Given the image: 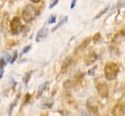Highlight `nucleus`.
<instances>
[{"instance_id":"nucleus-1","label":"nucleus","mask_w":125,"mask_h":116,"mask_svg":"<svg viewBox=\"0 0 125 116\" xmlns=\"http://www.w3.org/2000/svg\"><path fill=\"white\" fill-rule=\"evenodd\" d=\"M119 73V66L114 62H107L104 66V76L107 80H114Z\"/></svg>"},{"instance_id":"nucleus-2","label":"nucleus","mask_w":125,"mask_h":116,"mask_svg":"<svg viewBox=\"0 0 125 116\" xmlns=\"http://www.w3.org/2000/svg\"><path fill=\"white\" fill-rule=\"evenodd\" d=\"M37 16L36 10L32 5H26L22 10V19L25 22H31Z\"/></svg>"},{"instance_id":"nucleus-3","label":"nucleus","mask_w":125,"mask_h":116,"mask_svg":"<svg viewBox=\"0 0 125 116\" xmlns=\"http://www.w3.org/2000/svg\"><path fill=\"white\" fill-rule=\"evenodd\" d=\"M10 28H11V32L14 35H17L19 33L21 32L22 30V24L21 21V19L19 17H15L13 18V19L10 22Z\"/></svg>"},{"instance_id":"nucleus-4","label":"nucleus","mask_w":125,"mask_h":116,"mask_svg":"<svg viewBox=\"0 0 125 116\" xmlns=\"http://www.w3.org/2000/svg\"><path fill=\"white\" fill-rule=\"evenodd\" d=\"M96 89H97V92L100 97H106L108 96V88L104 82H98L96 84Z\"/></svg>"},{"instance_id":"nucleus-5","label":"nucleus","mask_w":125,"mask_h":116,"mask_svg":"<svg viewBox=\"0 0 125 116\" xmlns=\"http://www.w3.org/2000/svg\"><path fill=\"white\" fill-rule=\"evenodd\" d=\"M112 114L113 115H123L125 114V105L122 103H117L114 105L113 109H112Z\"/></svg>"},{"instance_id":"nucleus-6","label":"nucleus","mask_w":125,"mask_h":116,"mask_svg":"<svg viewBox=\"0 0 125 116\" xmlns=\"http://www.w3.org/2000/svg\"><path fill=\"white\" fill-rule=\"evenodd\" d=\"M97 58H98V56H97L96 53H94V52L89 53V54L85 57V63H86V65H91V64H93V63L97 60Z\"/></svg>"},{"instance_id":"nucleus-7","label":"nucleus","mask_w":125,"mask_h":116,"mask_svg":"<svg viewBox=\"0 0 125 116\" xmlns=\"http://www.w3.org/2000/svg\"><path fill=\"white\" fill-rule=\"evenodd\" d=\"M47 35H48V30L45 28V27H42L39 31H38V33H37V35H36V42H40L42 39H44L45 37H47Z\"/></svg>"},{"instance_id":"nucleus-8","label":"nucleus","mask_w":125,"mask_h":116,"mask_svg":"<svg viewBox=\"0 0 125 116\" xmlns=\"http://www.w3.org/2000/svg\"><path fill=\"white\" fill-rule=\"evenodd\" d=\"M90 42H91V38H89V37H88V38L84 39V40H83V42L80 44V46L76 49V51H83V50H84V49L89 45V43H90Z\"/></svg>"},{"instance_id":"nucleus-9","label":"nucleus","mask_w":125,"mask_h":116,"mask_svg":"<svg viewBox=\"0 0 125 116\" xmlns=\"http://www.w3.org/2000/svg\"><path fill=\"white\" fill-rule=\"evenodd\" d=\"M87 107H88V110L90 111V113H92V114H98L99 113V111H98V107L96 106V105H91V103L90 102H88L87 101Z\"/></svg>"},{"instance_id":"nucleus-10","label":"nucleus","mask_w":125,"mask_h":116,"mask_svg":"<svg viewBox=\"0 0 125 116\" xmlns=\"http://www.w3.org/2000/svg\"><path fill=\"white\" fill-rule=\"evenodd\" d=\"M20 97H21V93H19L18 94V96H17V97H16V99L14 100V102L10 105V109H9V115H11L12 114V111H13V109H14V107H15V105H17V103H18V101H19V99H20Z\"/></svg>"},{"instance_id":"nucleus-11","label":"nucleus","mask_w":125,"mask_h":116,"mask_svg":"<svg viewBox=\"0 0 125 116\" xmlns=\"http://www.w3.org/2000/svg\"><path fill=\"white\" fill-rule=\"evenodd\" d=\"M48 84H49V82H44V83H42V84L39 86V88H38V93H37V96H38V97L41 96V94H42L43 91L46 89V87L48 86Z\"/></svg>"},{"instance_id":"nucleus-12","label":"nucleus","mask_w":125,"mask_h":116,"mask_svg":"<svg viewBox=\"0 0 125 116\" xmlns=\"http://www.w3.org/2000/svg\"><path fill=\"white\" fill-rule=\"evenodd\" d=\"M5 64H6V61H5V59L2 58L0 59V79L3 77V74H4V66H5Z\"/></svg>"},{"instance_id":"nucleus-13","label":"nucleus","mask_w":125,"mask_h":116,"mask_svg":"<svg viewBox=\"0 0 125 116\" xmlns=\"http://www.w3.org/2000/svg\"><path fill=\"white\" fill-rule=\"evenodd\" d=\"M69 63H70L69 58H66V59L63 61L62 66V73H64V72L67 70V68H68V66H69Z\"/></svg>"},{"instance_id":"nucleus-14","label":"nucleus","mask_w":125,"mask_h":116,"mask_svg":"<svg viewBox=\"0 0 125 116\" xmlns=\"http://www.w3.org/2000/svg\"><path fill=\"white\" fill-rule=\"evenodd\" d=\"M31 74H32V71H27V72L24 74V76H23V78H22L23 84H27V83H28V81H29V79H30V77H31Z\"/></svg>"},{"instance_id":"nucleus-15","label":"nucleus","mask_w":125,"mask_h":116,"mask_svg":"<svg viewBox=\"0 0 125 116\" xmlns=\"http://www.w3.org/2000/svg\"><path fill=\"white\" fill-rule=\"evenodd\" d=\"M67 19H68V18H67L66 16H65V17H63V19H62V20H61V21H60V22H59V23H58V24H57V25H56V26H55V27L52 29V31H55V30H57V29H58L60 26H62V24H63V23H64V22L67 20Z\"/></svg>"},{"instance_id":"nucleus-16","label":"nucleus","mask_w":125,"mask_h":116,"mask_svg":"<svg viewBox=\"0 0 125 116\" xmlns=\"http://www.w3.org/2000/svg\"><path fill=\"white\" fill-rule=\"evenodd\" d=\"M52 106H53V99H52V98H50L49 102L45 101L44 103L41 104V107H42V108H50V107H52Z\"/></svg>"},{"instance_id":"nucleus-17","label":"nucleus","mask_w":125,"mask_h":116,"mask_svg":"<svg viewBox=\"0 0 125 116\" xmlns=\"http://www.w3.org/2000/svg\"><path fill=\"white\" fill-rule=\"evenodd\" d=\"M63 87H64L65 89H67V90H70V89L73 87V83H72L70 80L65 81V82H64V84H63Z\"/></svg>"},{"instance_id":"nucleus-18","label":"nucleus","mask_w":125,"mask_h":116,"mask_svg":"<svg viewBox=\"0 0 125 116\" xmlns=\"http://www.w3.org/2000/svg\"><path fill=\"white\" fill-rule=\"evenodd\" d=\"M108 9H109V6L105 7V8H104V9L103 11H101V12H100V13H99V14H98V15H97L96 17H95V19H97L101 18V17H102V16H103V15H104V13H106V12H107V10H108Z\"/></svg>"},{"instance_id":"nucleus-19","label":"nucleus","mask_w":125,"mask_h":116,"mask_svg":"<svg viewBox=\"0 0 125 116\" xmlns=\"http://www.w3.org/2000/svg\"><path fill=\"white\" fill-rule=\"evenodd\" d=\"M100 39H101V34H100V33H96V34L94 35L93 41H94V43H97V42H98Z\"/></svg>"},{"instance_id":"nucleus-20","label":"nucleus","mask_w":125,"mask_h":116,"mask_svg":"<svg viewBox=\"0 0 125 116\" xmlns=\"http://www.w3.org/2000/svg\"><path fill=\"white\" fill-rule=\"evenodd\" d=\"M3 58L5 59V61H6V63H8V61H10L12 58H11V56H10V54H8V53H6V54H5V56L3 57Z\"/></svg>"},{"instance_id":"nucleus-21","label":"nucleus","mask_w":125,"mask_h":116,"mask_svg":"<svg viewBox=\"0 0 125 116\" xmlns=\"http://www.w3.org/2000/svg\"><path fill=\"white\" fill-rule=\"evenodd\" d=\"M17 57H18V52L16 51V52H14V56H13V58H11L10 63H14V62H15V60H16V58H17Z\"/></svg>"},{"instance_id":"nucleus-22","label":"nucleus","mask_w":125,"mask_h":116,"mask_svg":"<svg viewBox=\"0 0 125 116\" xmlns=\"http://www.w3.org/2000/svg\"><path fill=\"white\" fill-rule=\"evenodd\" d=\"M48 22H49V23H54V22H56V16H51V17L49 18Z\"/></svg>"},{"instance_id":"nucleus-23","label":"nucleus","mask_w":125,"mask_h":116,"mask_svg":"<svg viewBox=\"0 0 125 116\" xmlns=\"http://www.w3.org/2000/svg\"><path fill=\"white\" fill-rule=\"evenodd\" d=\"M30 49H31V45H28V46L24 47V48L22 49V54H25V53H27V52H28Z\"/></svg>"},{"instance_id":"nucleus-24","label":"nucleus","mask_w":125,"mask_h":116,"mask_svg":"<svg viewBox=\"0 0 125 116\" xmlns=\"http://www.w3.org/2000/svg\"><path fill=\"white\" fill-rule=\"evenodd\" d=\"M96 68H97V66H94L93 68H91L90 70H89V72H88V74L90 75V76H92L94 73H95V70H96Z\"/></svg>"},{"instance_id":"nucleus-25","label":"nucleus","mask_w":125,"mask_h":116,"mask_svg":"<svg viewBox=\"0 0 125 116\" xmlns=\"http://www.w3.org/2000/svg\"><path fill=\"white\" fill-rule=\"evenodd\" d=\"M58 2H59V0H54L53 3H51V5H50V9H52L54 6H56L58 4Z\"/></svg>"},{"instance_id":"nucleus-26","label":"nucleus","mask_w":125,"mask_h":116,"mask_svg":"<svg viewBox=\"0 0 125 116\" xmlns=\"http://www.w3.org/2000/svg\"><path fill=\"white\" fill-rule=\"evenodd\" d=\"M75 4H76V0H72V1H71V4H70V8L73 9V8L75 7Z\"/></svg>"},{"instance_id":"nucleus-27","label":"nucleus","mask_w":125,"mask_h":116,"mask_svg":"<svg viewBox=\"0 0 125 116\" xmlns=\"http://www.w3.org/2000/svg\"><path fill=\"white\" fill-rule=\"evenodd\" d=\"M32 3H38V2H40V0H30Z\"/></svg>"}]
</instances>
